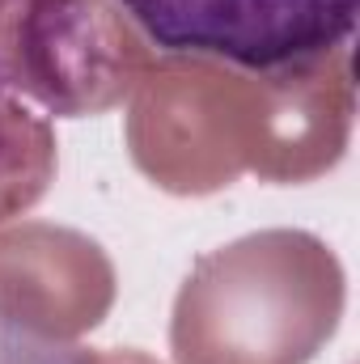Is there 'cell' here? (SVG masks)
<instances>
[{
  "label": "cell",
  "mask_w": 360,
  "mask_h": 364,
  "mask_svg": "<svg viewBox=\"0 0 360 364\" xmlns=\"http://www.w3.org/2000/svg\"><path fill=\"white\" fill-rule=\"evenodd\" d=\"M322 114L297 68L242 73L170 55L132 93L127 149L144 178L174 195H212L238 174L305 182L318 161Z\"/></svg>",
  "instance_id": "1"
},
{
  "label": "cell",
  "mask_w": 360,
  "mask_h": 364,
  "mask_svg": "<svg viewBox=\"0 0 360 364\" xmlns=\"http://www.w3.org/2000/svg\"><path fill=\"white\" fill-rule=\"evenodd\" d=\"M348 279L309 229H259L195 259L170 318L174 364H309L339 331Z\"/></svg>",
  "instance_id": "2"
},
{
  "label": "cell",
  "mask_w": 360,
  "mask_h": 364,
  "mask_svg": "<svg viewBox=\"0 0 360 364\" xmlns=\"http://www.w3.org/2000/svg\"><path fill=\"white\" fill-rule=\"evenodd\" d=\"M153 64L119 0H0V81L55 119L132 102Z\"/></svg>",
  "instance_id": "3"
},
{
  "label": "cell",
  "mask_w": 360,
  "mask_h": 364,
  "mask_svg": "<svg viewBox=\"0 0 360 364\" xmlns=\"http://www.w3.org/2000/svg\"><path fill=\"white\" fill-rule=\"evenodd\" d=\"M166 55L280 73L348 47L360 0H119Z\"/></svg>",
  "instance_id": "4"
},
{
  "label": "cell",
  "mask_w": 360,
  "mask_h": 364,
  "mask_svg": "<svg viewBox=\"0 0 360 364\" xmlns=\"http://www.w3.org/2000/svg\"><path fill=\"white\" fill-rule=\"evenodd\" d=\"M115 263L90 233L47 220L0 229V326L34 339H77L115 305Z\"/></svg>",
  "instance_id": "5"
},
{
  "label": "cell",
  "mask_w": 360,
  "mask_h": 364,
  "mask_svg": "<svg viewBox=\"0 0 360 364\" xmlns=\"http://www.w3.org/2000/svg\"><path fill=\"white\" fill-rule=\"evenodd\" d=\"M60 144L43 114L17 97H0V225L30 212L55 182Z\"/></svg>",
  "instance_id": "6"
},
{
  "label": "cell",
  "mask_w": 360,
  "mask_h": 364,
  "mask_svg": "<svg viewBox=\"0 0 360 364\" xmlns=\"http://www.w3.org/2000/svg\"><path fill=\"white\" fill-rule=\"evenodd\" d=\"M0 364H157L140 348H81L73 339H34L0 326Z\"/></svg>",
  "instance_id": "7"
},
{
  "label": "cell",
  "mask_w": 360,
  "mask_h": 364,
  "mask_svg": "<svg viewBox=\"0 0 360 364\" xmlns=\"http://www.w3.org/2000/svg\"><path fill=\"white\" fill-rule=\"evenodd\" d=\"M4 93H9V90H4V81H0V97H4Z\"/></svg>",
  "instance_id": "8"
}]
</instances>
